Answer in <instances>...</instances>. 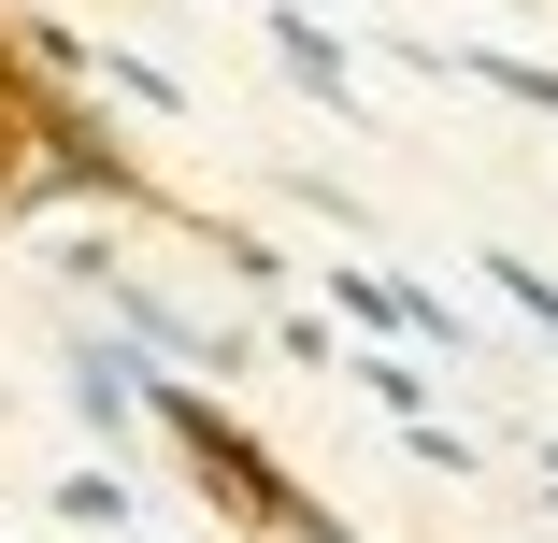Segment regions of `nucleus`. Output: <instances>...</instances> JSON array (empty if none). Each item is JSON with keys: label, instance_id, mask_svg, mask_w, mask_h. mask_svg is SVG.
Listing matches in <instances>:
<instances>
[{"label": "nucleus", "instance_id": "obj_1", "mask_svg": "<svg viewBox=\"0 0 558 543\" xmlns=\"http://www.w3.org/2000/svg\"><path fill=\"white\" fill-rule=\"evenodd\" d=\"M144 415L172 429V458H186V472H201L215 501H230L244 529H272V543H287V529L315 515V501H301V486L272 472V444H258V429L230 415V386H201V372H158V400H144Z\"/></svg>", "mask_w": 558, "mask_h": 543}, {"label": "nucleus", "instance_id": "obj_2", "mask_svg": "<svg viewBox=\"0 0 558 543\" xmlns=\"http://www.w3.org/2000/svg\"><path fill=\"white\" fill-rule=\"evenodd\" d=\"M58 386H72V415H86V429H130V415L158 400V358H144V344H100V330H86V344H58Z\"/></svg>", "mask_w": 558, "mask_h": 543}, {"label": "nucleus", "instance_id": "obj_3", "mask_svg": "<svg viewBox=\"0 0 558 543\" xmlns=\"http://www.w3.org/2000/svg\"><path fill=\"white\" fill-rule=\"evenodd\" d=\"M272 15V58L301 100H329V115H359V72H344V29H329V0H258Z\"/></svg>", "mask_w": 558, "mask_h": 543}, {"label": "nucleus", "instance_id": "obj_4", "mask_svg": "<svg viewBox=\"0 0 558 543\" xmlns=\"http://www.w3.org/2000/svg\"><path fill=\"white\" fill-rule=\"evenodd\" d=\"M344 314H359V330H387V344H415V358H459V344H473L459 314H444L429 286H401V272H344Z\"/></svg>", "mask_w": 558, "mask_h": 543}, {"label": "nucleus", "instance_id": "obj_5", "mask_svg": "<svg viewBox=\"0 0 558 543\" xmlns=\"http://www.w3.org/2000/svg\"><path fill=\"white\" fill-rule=\"evenodd\" d=\"M58 515H72V529H116V543L144 529V501H130V472H58Z\"/></svg>", "mask_w": 558, "mask_h": 543}, {"label": "nucleus", "instance_id": "obj_6", "mask_svg": "<svg viewBox=\"0 0 558 543\" xmlns=\"http://www.w3.org/2000/svg\"><path fill=\"white\" fill-rule=\"evenodd\" d=\"M487 286H501V300L530 314V330H558V272H544V258H515V244H487Z\"/></svg>", "mask_w": 558, "mask_h": 543}, {"label": "nucleus", "instance_id": "obj_7", "mask_svg": "<svg viewBox=\"0 0 558 543\" xmlns=\"http://www.w3.org/2000/svg\"><path fill=\"white\" fill-rule=\"evenodd\" d=\"M473 72H487L501 100H530V115H558V72H544V58H515V44H473Z\"/></svg>", "mask_w": 558, "mask_h": 543}, {"label": "nucleus", "instance_id": "obj_8", "mask_svg": "<svg viewBox=\"0 0 558 543\" xmlns=\"http://www.w3.org/2000/svg\"><path fill=\"white\" fill-rule=\"evenodd\" d=\"M344 372H359L387 415H429V372H415V358H344Z\"/></svg>", "mask_w": 558, "mask_h": 543}, {"label": "nucleus", "instance_id": "obj_9", "mask_svg": "<svg viewBox=\"0 0 558 543\" xmlns=\"http://www.w3.org/2000/svg\"><path fill=\"white\" fill-rule=\"evenodd\" d=\"M272 358H287V372H344V344H329V314H287V330H272Z\"/></svg>", "mask_w": 558, "mask_h": 543}, {"label": "nucleus", "instance_id": "obj_10", "mask_svg": "<svg viewBox=\"0 0 558 543\" xmlns=\"http://www.w3.org/2000/svg\"><path fill=\"white\" fill-rule=\"evenodd\" d=\"M287 543H344V529H329V515H301V529H287Z\"/></svg>", "mask_w": 558, "mask_h": 543}, {"label": "nucleus", "instance_id": "obj_11", "mask_svg": "<svg viewBox=\"0 0 558 543\" xmlns=\"http://www.w3.org/2000/svg\"><path fill=\"white\" fill-rule=\"evenodd\" d=\"M544 501H558V444H544Z\"/></svg>", "mask_w": 558, "mask_h": 543}, {"label": "nucleus", "instance_id": "obj_12", "mask_svg": "<svg viewBox=\"0 0 558 543\" xmlns=\"http://www.w3.org/2000/svg\"><path fill=\"white\" fill-rule=\"evenodd\" d=\"M130 543H158V529H130Z\"/></svg>", "mask_w": 558, "mask_h": 543}, {"label": "nucleus", "instance_id": "obj_13", "mask_svg": "<svg viewBox=\"0 0 558 543\" xmlns=\"http://www.w3.org/2000/svg\"><path fill=\"white\" fill-rule=\"evenodd\" d=\"M0 543H15V529H0Z\"/></svg>", "mask_w": 558, "mask_h": 543}]
</instances>
